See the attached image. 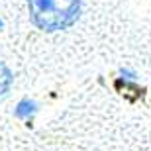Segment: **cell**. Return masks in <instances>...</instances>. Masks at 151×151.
<instances>
[{
	"label": "cell",
	"instance_id": "6da1fadb",
	"mask_svg": "<svg viewBox=\"0 0 151 151\" xmlns=\"http://www.w3.org/2000/svg\"><path fill=\"white\" fill-rule=\"evenodd\" d=\"M29 20L43 32L67 29L81 14V0H28Z\"/></svg>",
	"mask_w": 151,
	"mask_h": 151
},
{
	"label": "cell",
	"instance_id": "7a4b0ae2",
	"mask_svg": "<svg viewBox=\"0 0 151 151\" xmlns=\"http://www.w3.org/2000/svg\"><path fill=\"white\" fill-rule=\"evenodd\" d=\"M35 108H37V104H35L34 100H29V98H24V100H20V104L16 106L14 114H16L18 118H22V120H26V118H29L32 114L35 112Z\"/></svg>",
	"mask_w": 151,
	"mask_h": 151
},
{
	"label": "cell",
	"instance_id": "3957f363",
	"mask_svg": "<svg viewBox=\"0 0 151 151\" xmlns=\"http://www.w3.org/2000/svg\"><path fill=\"white\" fill-rule=\"evenodd\" d=\"M12 81H14V75L10 73V69L6 67L4 63L0 61V96L6 94L12 86Z\"/></svg>",
	"mask_w": 151,
	"mask_h": 151
},
{
	"label": "cell",
	"instance_id": "277c9868",
	"mask_svg": "<svg viewBox=\"0 0 151 151\" xmlns=\"http://www.w3.org/2000/svg\"><path fill=\"white\" fill-rule=\"evenodd\" d=\"M2 26H4V24H2V20H0V28H2Z\"/></svg>",
	"mask_w": 151,
	"mask_h": 151
}]
</instances>
